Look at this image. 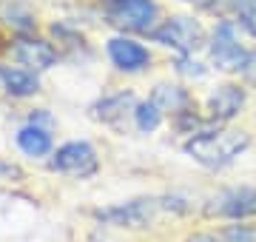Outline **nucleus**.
<instances>
[{
	"label": "nucleus",
	"mask_w": 256,
	"mask_h": 242,
	"mask_svg": "<svg viewBox=\"0 0 256 242\" xmlns=\"http://www.w3.org/2000/svg\"><path fill=\"white\" fill-rule=\"evenodd\" d=\"M165 114L160 112V106H156L151 97L142 102H137V108H134V122H137L140 131H146V134H151V131L160 128V122H162Z\"/></svg>",
	"instance_id": "nucleus-18"
},
{
	"label": "nucleus",
	"mask_w": 256,
	"mask_h": 242,
	"mask_svg": "<svg viewBox=\"0 0 256 242\" xmlns=\"http://www.w3.org/2000/svg\"><path fill=\"white\" fill-rule=\"evenodd\" d=\"M239 77L248 86L256 88V48H248V57H245V63H242V68H239Z\"/></svg>",
	"instance_id": "nucleus-19"
},
{
	"label": "nucleus",
	"mask_w": 256,
	"mask_h": 242,
	"mask_svg": "<svg viewBox=\"0 0 256 242\" xmlns=\"http://www.w3.org/2000/svg\"><path fill=\"white\" fill-rule=\"evenodd\" d=\"M0 83L12 97H32L40 92L37 72H32L26 66H0Z\"/></svg>",
	"instance_id": "nucleus-12"
},
{
	"label": "nucleus",
	"mask_w": 256,
	"mask_h": 242,
	"mask_svg": "<svg viewBox=\"0 0 256 242\" xmlns=\"http://www.w3.org/2000/svg\"><path fill=\"white\" fill-rule=\"evenodd\" d=\"M176 72H180V74H188V77H202L205 74V66L191 60V57H180V60H176Z\"/></svg>",
	"instance_id": "nucleus-20"
},
{
	"label": "nucleus",
	"mask_w": 256,
	"mask_h": 242,
	"mask_svg": "<svg viewBox=\"0 0 256 242\" xmlns=\"http://www.w3.org/2000/svg\"><path fill=\"white\" fill-rule=\"evenodd\" d=\"M228 18L239 26L242 34L256 40V0H230Z\"/></svg>",
	"instance_id": "nucleus-17"
},
{
	"label": "nucleus",
	"mask_w": 256,
	"mask_h": 242,
	"mask_svg": "<svg viewBox=\"0 0 256 242\" xmlns=\"http://www.w3.org/2000/svg\"><path fill=\"white\" fill-rule=\"evenodd\" d=\"M248 102V92L239 83H220L205 100V112L210 122H228L234 120Z\"/></svg>",
	"instance_id": "nucleus-8"
},
{
	"label": "nucleus",
	"mask_w": 256,
	"mask_h": 242,
	"mask_svg": "<svg viewBox=\"0 0 256 242\" xmlns=\"http://www.w3.org/2000/svg\"><path fill=\"white\" fill-rule=\"evenodd\" d=\"M134 108H137V100H134V94L131 92H117V94H106L102 100H97L92 106V112L97 120L108 122V126H122L126 117L131 114L134 117Z\"/></svg>",
	"instance_id": "nucleus-11"
},
{
	"label": "nucleus",
	"mask_w": 256,
	"mask_h": 242,
	"mask_svg": "<svg viewBox=\"0 0 256 242\" xmlns=\"http://www.w3.org/2000/svg\"><path fill=\"white\" fill-rule=\"evenodd\" d=\"M180 3H188V6H200L202 0H180Z\"/></svg>",
	"instance_id": "nucleus-22"
},
{
	"label": "nucleus",
	"mask_w": 256,
	"mask_h": 242,
	"mask_svg": "<svg viewBox=\"0 0 256 242\" xmlns=\"http://www.w3.org/2000/svg\"><path fill=\"white\" fill-rule=\"evenodd\" d=\"M205 216L222 220H248L256 216V188H228L205 202Z\"/></svg>",
	"instance_id": "nucleus-6"
},
{
	"label": "nucleus",
	"mask_w": 256,
	"mask_h": 242,
	"mask_svg": "<svg viewBox=\"0 0 256 242\" xmlns=\"http://www.w3.org/2000/svg\"><path fill=\"white\" fill-rule=\"evenodd\" d=\"M148 38L165 48H174L180 57H194L200 48L208 46V32L191 14H171V18L160 20Z\"/></svg>",
	"instance_id": "nucleus-2"
},
{
	"label": "nucleus",
	"mask_w": 256,
	"mask_h": 242,
	"mask_svg": "<svg viewBox=\"0 0 256 242\" xmlns=\"http://www.w3.org/2000/svg\"><path fill=\"white\" fill-rule=\"evenodd\" d=\"M106 54H108V60L117 66L120 72H128V74L146 72L148 66H151V52L142 43H137L134 38H126V34L111 38L106 43Z\"/></svg>",
	"instance_id": "nucleus-9"
},
{
	"label": "nucleus",
	"mask_w": 256,
	"mask_h": 242,
	"mask_svg": "<svg viewBox=\"0 0 256 242\" xmlns=\"http://www.w3.org/2000/svg\"><path fill=\"white\" fill-rule=\"evenodd\" d=\"M156 208H160V200H131V202L97 211V220L117 225V228H146L154 220Z\"/></svg>",
	"instance_id": "nucleus-7"
},
{
	"label": "nucleus",
	"mask_w": 256,
	"mask_h": 242,
	"mask_svg": "<svg viewBox=\"0 0 256 242\" xmlns=\"http://www.w3.org/2000/svg\"><path fill=\"white\" fill-rule=\"evenodd\" d=\"M0 180H23V171L14 162H3L0 160Z\"/></svg>",
	"instance_id": "nucleus-21"
},
{
	"label": "nucleus",
	"mask_w": 256,
	"mask_h": 242,
	"mask_svg": "<svg viewBox=\"0 0 256 242\" xmlns=\"http://www.w3.org/2000/svg\"><path fill=\"white\" fill-rule=\"evenodd\" d=\"M205 48H208V57H210L214 68L234 72V74H239V68H242V63L248 57V46L239 40V26L230 18H216Z\"/></svg>",
	"instance_id": "nucleus-4"
},
{
	"label": "nucleus",
	"mask_w": 256,
	"mask_h": 242,
	"mask_svg": "<svg viewBox=\"0 0 256 242\" xmlns=\"http://www.w3.org/2000/svg\"><path fill=\"white\" fill-rule=\"evenodd\" d=\"M250 137L245 131L236 128H205L196 131L185 140V154L194 157L200 166L210 168V171H220V168L230 166L234 160L248 151Z\"/></svg>",
	"instance_id": "nucleus-1"
},
{
	"label": "nucleus",
	"mask_w": 256,
	"mask_h": 242,
	"mask_svg": "<svg viewBox=\"0 0 256 242\" xmlns=\"http://www.w3.org/2000/svg\"><path fill=\"white\" fill-rule=\"evenodd\" d=\"M12 54L20 66H26L32 72H43V68H52L57 63V48L48 43V40L32 38V34H20L12 46Z\"/></svg>",
	"instance_id": "nucleus-10"
},
{
	"label": "nucleus",
	"mask_w": 256,
	"mask_h": 242,
	"mask_svg": "<svg viewBox=\"0 0 256 242\" xmlns=\"http://www.w3.org/2000/svg\"><path fill=\"white\" fill-rule=\"evenodd\" d=\"M0 20L6 26H12L14 32H20V34H32L34 32V23H37L32 9L23 6V3H18V0H9V3L0 6Z\"/></svg>",
	"instance_id": "nucleus-16"
},
{
	"label": "nucleus",
	"mask_w": 256,
	"mask_h": 242,
	"mask_svg": "<svg viewBox=\"0 0 256 242\" xmlns=\"http://www.w3.org/2000/svg\"><path fill=\"white\" fill-rule=\"evenodd\" d=\"M151 100L160 106V112H162V114H174V117H182V114L194 112L191 94L185 92L182 86L160 83L154 92H151Z\"/></svg>",
	"instance_id": "nucleus-13"
},
{
	"label": "nucleus",
	"mask_w": 256,
	"mask_h": 242,
	"mask_svg": "<svg viewBox=\"0 0 256 242\" xmlns=\"http://www.w3.org/2000/svg\"><path fill=\"white\" fill-rule=\"evenodd\" d=\"M188 242H256V228L250 225H225L216 231L194 234Z\"/></svg>",
	"instance_id": "nucleus-15"
},
{
	"label": "nucleus",
	"mask_w": 256,
	"mask_h": 242,
	"mask_svg": "<svg viewBox=\"0 0 256 242\" xmlns=\"http://www.w3.org/2000/svg\"><path fill=\"white\" fill-rule=\"evenodd\" d=\"M102 18L122 34L134 32V34H151L156 28L160 18V6L156 0H100Z\"/></svg>",
	"instance_id": "nucleus-3"
},
{
	"label": "nucleus",
	"mask_w": 256,
	"mask_h": 242,
	"mask_svg": "<svg viewBox=\"0 0 256 242\" xmlns=\"http://www.w3.org/2000/svg\"><path fill=\"white\" fill-rule=\"evenodd\" d=\"M97 151L88 146V142H66L52 154L48 160V168L52 171H60V174H68V177H92L97 171Z\"/></svg>",
	"instance_id": "nucleus-5"
},
{
	"label": "nucleus",
	"mask_w": 256,
	"mask_h": 242,
	"mask_svg": "<svg viewBox=\"0 0 256 242\" xmlns=\"http://www.w3.org/2000/svg\"><path fill=\"white\" fill-rule=\"evenodd\" d=\"M18 146H20L23 154H28V157H46L48 151H52V134H48V128H43V126L26 122V126L18 131Z\"/></svg>",
	"instance_id": "nucleus-14"
}]
</instances>
